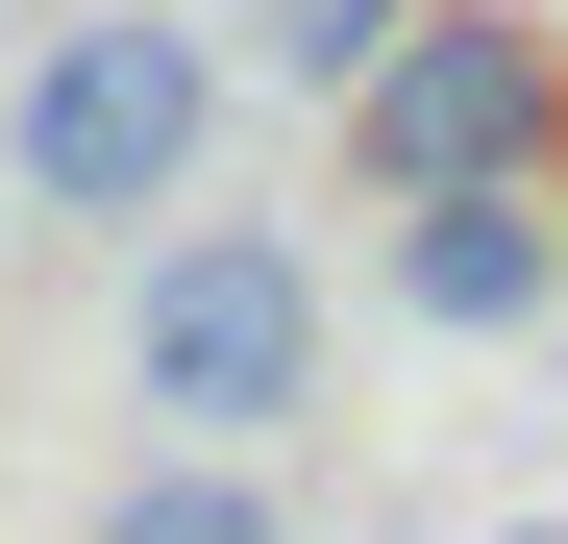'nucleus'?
I'll return each instance as SVG.
<instances>
[{
    "instance_id": "nucleus-5",
    "label": "nucleus",
    "mask_w": 568,
    "mask_h": 544,
    "mask_svg": "<svg viewBox=\"0 0 568 544\" xmlns=\"http://www.w3.org/2000/svg\"><path fill=\"white\" fill-rule=\"evenodd\" d=\"M74 544H297V495H272V445H149Z\"/></svg>"
},
{
    "instance_id": "nucleus-3",
    "label": "nucleus",
    "mask_w": 568,
    "mask_h": 544,
    "mask_svg": "<svg viewBox=\"0 0 568 544\" xmlns=\"http://www.w3.org/2000/svg\"><path fill=\"white\" fill-rule=\"evenodd\" d=\"M346 173H371V199H495V173L544 199V173H568L544 26H519V0H420V26L346 74Z\"/></svg>"
},
{
    "instance_id": "nucleus-1",
    "label": "nucleus",
    "mask_w": 568,
    "mask_h": 544,
    "mask_svg": "<svg viewBox=\"0 0 568 544\" xmlns=\"http://www.w3.org/2000/svg\"><path fill=\"white\" fill-rule=\"evenodd\" d=\"M223 149V50L173 26V0H74V26H26V74H0V173H26L50 223H173Z\"/></svg>"
},
{
    "instance_id": "nucleus-7",
    "label": "nucleus",
    "mask_w": 568,
    "mask_h": 544,
    "mask_svg": "<svg viewBox=\"0 0 568 544\" xmlns=\"http://www.w3.org/2000/svg\"><path fill=\"white\" fill-rule=\"evenodd\" d=\"M495 544H568V520H495Z\"/></svg>"
},
{
    "instance_id": "nucleus-2",
    "label": "nucleus",
    "mask_w": 568,
    "mask_h": 544,
    "mask_svg": "<svg viewBox=\"0 0 568 544\" xmlns=\"http://www.w3.org/2000/svg\"><path fill=\"white\" fill-rule=\"evenodd\" d=\"M124 396H149L173 445L322 421V248H297V223H173L149 298H124Z\"/></svg>"
},
{
    "instance_id": "nucleus-6",
    "label": "nucleus",
    "mask_w": 568,
    "mask_h": 544,
    "mask_svg": "<svg viewBox=\"0 0 568 544\" xmlns=\"http://www.w3.org/2000/svg\"><path fill=\"white\" fill-rule=\"evenodd\" d=\"M247 26H272V74H297V100H346V74H371V50H396V26H420V0H247Z\"/></svg>"
},
{
    "instance_id": "nucleus-4",
    "label": "nucleus",
    "mask_w": 568,
    "mask_h": 544,
    "mask_svg": "<svg viewBox=\"0 0 568 544\" xmlns=\"http://www.w3.org/2000/svg\"><path fill=\"white\" fill-rule=\"evenodd\" d=\"M396 298H420L445 346H495V322H544V298H568V223L519 199V173H495V199H396Z\"/></svg>"
}]
</instances>
